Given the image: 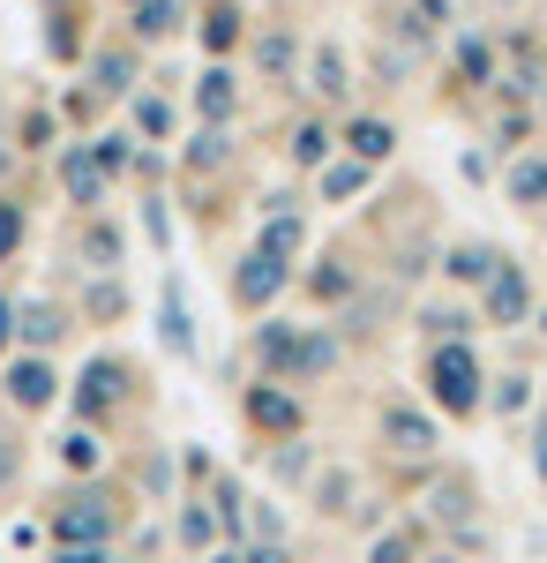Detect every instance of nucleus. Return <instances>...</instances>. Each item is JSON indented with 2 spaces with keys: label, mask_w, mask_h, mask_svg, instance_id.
I'll use <instances>...</instances> for the list:
<instances>
[{
  "label": "nucleus",
  "mask_w": 547,
  "mask_h": 563,
  "mask_svg": "<svg viewBox=\"0 0 547 563\" xmlns=\"http://www.w3.org/2000/svg\"><path fill=\"white\" fill-rule=\"evenodd\" d=\"M135 526V496L121 481H60L45 504V533L53 541H90V549H121V533Z\"/></svg>",
  "instance_id": "nucleus-1"
},
{
  "label": "nucleus",
  "mask_w": 547,
  "mask_h": 563,
  "mask_svg": "<svg viewBox=\"0 0 547 563\" xmlns=\"http://www.w3.org/2000/svg\"><path fill=\"white\" fill-rule=\"evenodd\" d=\"M127 406H143V368L113 346L90 353L83 376L68 384V421H83V429H121Z\"/></svg>",
  "instance_id": "nucleus-2"
},
{
  "label": "nucleus",
  "mask_w": 547,
  "mask_h": 563,
  "mask_svg": "<svg viewBox=\"0 0 547 563\" xmlns=\"http://www.w3.org/2000/svg\"><path fill=\"white\" fill-rule=\"evenodd\" d=\"M421 390H427V406H435L443 421H472V413L488 406V368H480L472 339H443V346H427L421 353Z\"/></svg>",
  "instance_id": "nucleus-3"
},
{
  "label": "nucleus",
  "mask_w": 547,
  "mask_h": 563,
  "mask_svg": "<svg viewBox=\"0 0 547 563\" xmlns=\"http://www.w3.org/2000/svg\"><path fill=\"white\" fill-rule=\"evenodd\" d=\"M241 429L255 435V451L308 435V390L270 384V376H248V384H241Z\"/></svg>",
  "instance_id": "nucleus-4"
},
{
  "label": "nucleus",
  "mask_w": 547,
  "mask_h": 563,
  "mask_svg": "<svg viewBox=\"0 0 547 563\" xmlns=\"http://www.w3.org/2000/svg\"><path fill=\"white\" fill-rule=\"evenodd\" d=\"M105 106H127L135 90L150 84V53H135V45L121 38V31H105V38H90V53H83V68H76Z\"/></svg>",
  "instance_id": "nucleus-5"
},
{
  "label": "nucleus",
  "mask_w": 547,
  "mask_h": 563,
  "mask_svg": "<svg viewBox=\"0 0 547 563\" xmlns=\"http://www.w3.org/2000/svg\"><path fill=\"white\" fill-rule=\"evenodd\" d=\"M0 398H8V413H23V421L53 413V406L68 398L60 361H53V353H8V361H0Z\"/></svg>",
  "instance_id": "nucleus-6"
},
{
  "label": "nucleus",
  "mask_w": 547,
  "mask_h": 563,
  "mask_svg": "<svg viewBox=\"0 0 547 563\" xmlns=\"http://www.w3.org/2000/svg\"><path fill=\"white\" fill-rule=\"evenodd\" d=\"M376 443L390 459H405V466H435V451H443V421L421 413L413 398H382L376 406Z\"/></svg>",
  "instance_id": "nucleus-7"
},
{
  "label": "nucleus",
  "mask_w": 547,
  "mask_h": 563,
  "mask_svg": "<svg viewBox=\"0 0 547 563\" xmlns=\"http://www.w3.org/2000/svg\"><path fill=\"white\" fill-rule=\"evenodd\" d=\"M286 294H293V263H270L263 249H241L233 271H225V301L241 308V316H270Z\"/></svg>",
  "instance_id": "nucleus-8"
},
{
  "label": "nucleus",
  "mask_w": 547,
  "mask_h": 563,
  "mask_svg": "<svg viewBox=\"0 0 547 563\" xmlns=\"http://www.w3.org/2000/svg\"><path fill=\"white\" fill-rule=\"evenodd\" d=\"M188 106H196V129H241V113H248L241 60H203V76L188 84Z\"/></svg>",
  "instance_id": "nucleus-9"
},
{
  "label": "nucleus",
  "mask_w": 547,
  "mask_h": 563,
  "mask_svg": "<svg viewBox=\"0 0 547 563\" xmlns=\"http://www.w3.org/2000/svg\"><path fill=\"white\" fill-rule=\"evenodd\" d=\"M241 60H248L255 84L286 90V98L300 90V31H293V23H255L248 45H241Z\"/></svg>",
  "instance_id": "nucleus-10"
},
{
  "label": "nucleus",
  "mask_w": 547,
  "mask_h": 563,
  "mask_svg": "<svg viewBox=\"0 0 547 563\" xmlns=\"http://www.w3.org/2000/svg\"><path fill=\"white\" fill-rule=\"evenodd\" d=\"M345 339H337L331 323H300L293 331V353H286V376L278 384H293V390H315V384H331L337 368H345Z\"/></svg>",
  "instance_id": "nucleus-11"
},
{
  "label": "nucleus",
  "mask_w": 547,
  "mask_h": 563,
  "mask_svg": "<svg viewBox=\"0 0 547 563\" xmlns=\"http://www.w3.org/2000/svg\"><path fill=\"white\" fill-rule=\"evenodd\" d=\"M53 188H60V203H68L76 218H90V211H105V203H113L105 174L90 166L83 135H60V151H53Z\"/></svg>",
  "instance_id": "nucleus-12"
},
{
  "label": "nucleus",
  "mask_w": 547,
  "mask_h": 563,
  "mask_svg": "<svg viewBox=\"0 0 547 563\" xmlns=\"http://www.w3.org/2000/svg\"><path fill=\"white\" fill-rule=\"evenodd\" d=\"M472 511H480V488L472 474H427L421 481V519H435L443 533H458V549H472Z\"/></svg>",
  "instance_id": "nucleus-13"
},
{
  "label": "nucleus",
  "mask_w": 547,
  "mask_h": 563,
  "mask_svg": "<svg viewBox=\"0 0 547 563\" xmlns=\"http://www.w3.org/2000/svg\"><path fill=\"white\" fill-rule=\"evenodd\" d=\"M293 286H300V301H308V308H345L360 286H368V271L345 256V249H323V256H308L293 271Z\"/></svg>",
  "instance_id": "nucleus-14"
},
{
  "label": "nucleus",
  "mask_w": 547,
  "mask_h": 563,
  "mask_svg": "<svg viewBox=\"0 0 547 563\" xmlns=\"http://www.w3.org/2000/svg\"><path fill=\"white\" fill-rule=\"evenodd\" d=\"M188 23H196V0H135V8H121V38L135 45V53L180 45Z\"/></svg>",
  "instance_id": "nucleus-15"
},
{
  "label": "nucleus",
  "mask_w": 547,
  "mask_h": 563,
  "mask_svg": "<svg viewBox=\"0 0 547 563\" xmlns=\"http://www.w3.org/2000/svg\"><path fill=\"white\" fill-rule=\"evenodd\" d=\"M248 31H255L248 0H196V23H188V38L203 45V60H241Z\"/></svg>",
  "instance_id": "nucleus-16"
},
{
  "label": "nucleus",
  "mask_w": 547,
  "mask_h": 563,
  "mask_svg": "<svg viewBox=\"0 0 547 563\" xmlns=\"http://www.w3.org/2000/svg\"><path fill=\"white\" fill-rule=\"evenodd\" d=\"M480 323H495V331H517V323H533V278H525V263L503 256L488 271V286H480V308H472Z\"/></svg>",
  "instance_id": "nucleus-17"
},
{
  "label": "nucleus",
  "mask_w": 547,
  "mask_h": 563,
  "mask_svg": "<svg viewBox=\"0 0 547 563\" xmlns=\"http://www.w3.org/2000/svg\"><path fill=\"white\" fill-rule=\"evenodd\" d=\"M38 45H45V60H60V68H83V53H90V0H38Z\"/></svg>",
  "instance_id": "nucleus-18"
},
{
  "label": "nucleus",
  "mask_w": 547,
  "mask_h": 563,
  "mask_svg": "<svg viewBox=\"0 0 547 563\" xmlns=\"http://www.w3.org/2000/svg\"><path fill=\"white\" fill-rule=\"evenodd\" d=\"M76 331H83V323H76V308L53 301V294L15 301V353H53V361H60V346H68Z\"/></svg>",
  "instance_id": "nucleus-19"
},
{
  "label": "nucleus",
  "mask_w": 547,
  "mask_h": 563,
  "mask_svg": "<svg viewBox=\"0 0 547 563\" xmlns=\"http://www.w3.org/2000/svg\"><path fill=\"white\" fill-rule=\"evenodd\" d=\"M68 263H83V278H113L127 263V225L113 211L76 218V241H68Z\"/></svg>",
  "instance_id": "nucleus-20"
},
{
  "label": "nucleus",
  "mask_w": 547,
  "mask_h": 563,
  "mask_svg": "<svg viewBox=\"0 0 547 563\" xmlns=\"http://www.w3.org/2000/svg\"><path fill=\"white\" fill-rule=\"evenodd\" d=\"M172 166L180 180H217L241 166V129H196L188 143H172Z\"/></svg>",
  "instance_id": "nucleus-21"
},
{
  "label": "nucleus",
  "mask_w": 547,
  "mask_h": 563,
  "mask_svg": "<svg viewBox=\"0 0 547 563\" xmlns=\"http://www.w3.org/2000/svg\"><path fill=\"white\" fill-rule=\"evenodd\" d=\"M300 84H308V98H315V106H323V113H331V106H353V60H345V45L337 38H315L308 45V68H300Z\"/></svg>",
  "instance_id": "nucleus-22"
},
{
  "label": "nucleus",
  "mask_w": 547,
  "mask_h": 563,
  "mask_svg": "<svg viewBox=\"0 0 547 563\" xmlns=\"http://www.w3.org/2000/svg\"><path fill=\"white\" fill-rule=\"evenodd\" d=\"M331 158H337V121L331 113H300V121H286V166H293V174L315 180Z\"/></svg>",
  "instance_id": "nucleus-23"
},
{
  "label": "nucleus",
  "mask_w": 547,
  "mask_h": 563,
  "mask_svg": "<svg viewBox=\"0 0 547 563\" xmlns=\"http://www.w3.org/2000/svg\"><path fill=\"white\" fill-rule=\"evenodd\" d=\"M166 541H172V549H188L196 563L211 556V549H225V541H217L211 504H203V496H188V488H180V496L166 504Z\"/></svg>",
  "instance_id": "nucleus-24"
},
{
  "label": "nucleus",
  "mask_w": 547,
  "mask_h": 563,
  "mask_svg": "<svg viewBox=\"0 0 547 563\" xmlns=\"http://www.w3.org/2000/svg\"><path fill=\"white\" fill-rule=\"evenodd\" d=\"M121 121L135 129V143H180V106H172V90H158V84H143L135 98L121 106Z\"/></svg>",
  "instance_id": "nucleus-25"
},
{
  "label": "nucleus",
  "mask_w": 547,
  "mask_h": 563,
  "mask_svg": "<svg viewBox=\"0 0 547 563\" xmlns=\"http://www.w3.org/2000/svg\"><path fill=\"white\" fill-rule=\"evenodd\" d=\"M76 323L83 331H113V323H127V308H135V294H127V271H113V278H83V294H76Z\"/></svg>",
  "instance_id": "nucleus-26"
},
{
  "label": "nucleus",
  "mask_w": 547,
  "mask_h": 563,
  "mask_svg": "<svg viewBox=\"0 0 547 563\" xmlns=\"http://www.w3.org/2000/svg\"><path fill=\"white\" fill-rule=\"evenodd\" d=\"M53 459H60V474H68V481H98L105 466H113V443H105V429L68 421V429L53 435Z\"/></svg>",
  "instance_id": "nucleus-27"
},
{
  "label": "nucleus",
  "mask_w": 547,
  "mask_h": 563,
  "mask_svg": "<svg viewBox=\"0 0 547 563\" xmlns=\"http://www.w3.org/2000/svg\"><path fill=\"white\" fill-rule=\"evenodd\" d=\"M158 346L172 353V361H196V308H188V294H180V278H158Z\"/></svg>",
  "instance_id": "nucleus-28"
},
{
  "label": "nucleus",
  "mask_w": 547,
  "mask_h": 563,
  "mask_svg": "<svg viewBox=\"0 0 547 563\" xmlns=\"http://www.w3.org/2000/svg\"><path fill=\"white\" fill-rule=\"evenodd\" d=\"M248 249H263L270 263H308V211H255V241Z\"/></svg>",
  "instance_id": "nucleus-29"
},
{
  "label": "nucleus",
  "mask_w": 547,
  "mask_h": 563,
  "mask_svg": "<svg viewBox=\"0 0 547 563\" xmlns=\"http://www.w3.org/2000/svg\"><path fill=\"white\" fill-rule=\"evenodd\" d=\"M300 504H315V519H345L353 526L368 496H360V474H353V466H315V481H308Z\"/></svg>",
  "instance_id": "nucleus-30"
},
{
  "label": "nucleus",
  "mask_w": 547,
  "mask_h": 563,
  "mask_svg": "<svg viewBox=\"0 0 547 563\" xmlns=\"http://www.w3.org/2000/svg\"><path fill=\"white\" fill-rule=\"evenodd\" d=\"M337 151L382 174V158L398 151V121H382V113H345V121H337Z\"/></svg>",
  "instance_id": "nucleus-31"
},
{
  "label": "nucleus",
  "mask_w": 547,
  "mask_h": 563,
  "mask_svg": "<svg viewBox=\"0 0 547 563\" xmlns=\"http://www.w3.org/2000/svg\"><path fill=\"white\" fill-rule=\"evenodd\" d=\"M293 331L300 323H286V316H255V331L241 339V361H248L255 376L278 384V376H286V353H293Z\"/></svg>",
  "instance_id": "nucleus-32"
},
{
  "label": "nucleus",
  "mask_w": 547,
  "mask_h": 563,
  "mask_svg": "<svg viewBox=\"0 0 547 563\" xmlns=\"http://www.w3.org/2000/svg\"><path fill=\"white\" fill-rule=\"evenodd\" d=\"M83 151H90V166L105 174V188H121V180L135 174V151H143V143H135L127 121H105L98 135H83Z\"/></svg>",
  "instance_id": "nucleus-33"
},
{
  "label": "nucleus",
  "mask_w": 547,
  "mask_h": 563,
  "mask_svg": "<svg viewBox=\"0 0 547 563\" xmlns=\"http://www.w3.org/2000/svg\"><path fill=\"white\" fill-rule=\"evenodd\" d=\"M203 504H211V519H217V541L241 549V541H248V488H241V474H217L211 488H203Z\"/></svg>",
  "instance_id": "nucleus-34"
},
{
  "label": "nucleus",
  "mask_w": 547,
  "mask_h": 563,
  "mask_svg": "<svg viewBox=\"0 0 547 563\" xmlns=\"http://www.w3.org/2000/svg\"><path fill=\"white\" fill-rule=\"evenodd\" d=\"M450 68H458L465 90H495L503 84V60H495V45L480 38V31H458V38H450Z\"/></svg>",
  "instance_id": "nucleus-35"
},
{
  "label": "nucleus",
  "mask_w": 547,
  "mask_h": 563,
  "mask_svg": "<svg viewBox=\"0 0 547 563\" xmlns=\"http://www.w3.org/2000/svg\"><path fill=\"white\" fill-rule=\"evenodd\" d=\"M315 466H323V459H315V443H308V435H293V443H270V451H263V474L278 481V488H300V496H308Z\"/></svg>",
  "instance_id": "nucleus-36"
},
{
  "label": "nucleus",
  "mask_w": 547,
  "mask_h": 563,
  "mask_svg": "<svg viewBox=\"0 0 547 563\" xmlns=\"http://www.w3.org/2000/svg\"><path fill=\"white\" fill-rule=\"evenodd\" d=\"M503 196L517 211H547V151H517V158H510Z\"/></svg>",
  "instance_id": "nucleus-37"
},
{
  "label": "nucleus",
  "mask_w": 547,
  "mask_h": 563,
  "mask_svg": "<svg viewBox=\"0 0 547 563\" xmlns=\"http://www.w3.org/2000/svg\"><path fill=\"white\" fill-rule=\"evenodd\" d=\"M427 556V526L421 519H398L368 533V563H421Z\"/></svg>",
  "instance_id": "nucleus-38"
},
{
  "label": "nucleus",
  "mask_w": 547,
  "mask_h": 563,
  "mask_svg": "<svg viewBox=\"0 0 547 563\" xmlns=\"http://www.w3.org/2000/svg\"><path fill=\"white\" fill-rule=\"evenodd\" d=\"M368 188H376V166H360V158H345V151L315 174V196H323V203H360Z\"/></svg>",
  "instance_id": "nucleus-39"
},
{
  "label": "nucleus",
  "mask_w": 547,
  "mask_h": 563,
  "mask_svg": "<svg viewBox=\"0 0 547 563\" xmlns=\"http://www.w3.org/2000/svg\"><path fill=\"white\" fill-rule=\"evenodd\" d=\"M8 143L31 151V158H53V151H60V113H53V106H23L15 129H8Z\"/></svg>",
  "instance_id": "nucleus-40"
},
{
  "label": "nucleus",
  "mask_w": 547,
  "mask_h": 563,
  "mask_svg": "<svg viewBox=\"0 0 547 563\" xmlns=\"http://www.w3.org/2000/svg\"><path fill=\"white\" fill-rule=\"evenodd\" d=\"M495 263H503V249H488V241H458V249L443 256V278H450V286H472V294H480Z\"/></svg>",
  "instance_id": "nucleus-41"
},
{
  "label": "nucleus",
  "mask_w": 547,
  "mask_h": 563,
  "mask_svg": "<svg viewBox=\"0 0 547 563\" xmlns=\"http://www.w3.org/2000/svg\"><path fill=\"white\" fill-rule=\"evenodd\" d=\"M413 323L427 331V346H443V339H472L480 316H472V308H450V301H421V308H413Z\"/></svg>",
  "instance_id": "nucleus-42"
},
{
  "label": "nucleus",
  "mask_w": 547,
  "mask_h": 563,
  "mask_svg": "<svg viewBox=\"0 0 547 563\" xmlns=\"http://www.w3.org/2000/svg\"><path fill=\"white\" fill-rule=\"evenodd\" d=\"M53 113H60V129H76V135H98V129H105V98H98L90 84H68Z\"/></svg>",
  "instance_id": "nucleus-43"
},
{
  "label": "nucleus",
  "mask_w": 547,
  "mask_h": 563,
  "mask_svg": "<svg viewBox=\"0 0 547 563\" xmlns=\"http://www.w3.org/2000/svg\"><path fill=\"white\" fill-rule=\"evenodd\" d=\"M525 406H533V376H525V368H510V376H488V406H480V413H503V421H517Z\"/></svg>",
  "instance_id": "nucleus-44"
},
{
  "label": "nucleus",
  "mask_w": 547,
  "mask_h": 563,
  "mask_svg": "<svg viewBox=\"0 0 547 563\" xmlns=\"http://www.w3.org/2000/svg\"><path fill=\"white\" fill-rule=\"evenodd\" d=\"M248 541H293V511L278 496H248Z\"/></svg>",
  "instance_id": "nucleus-45"
},
{
  "label": "nucleus",
  "mask_w": 547,
  "mask_h": 563,
  "mask_svg": "<svg viewBox=\"0 0 547 563\" xmlns=\"http://www.w3.org/2000/svg\"><path fill=\"white\" fill-rule=\"evenodd\" d=\"M23 241H31V203L8 188V196H0V263L23 256Z\"/></svg>",
  "instance_id": "nucleus-46"
},
{
  "label": "nucleus",
  "mask_w": 547,
  "mask_h": 563,
  "mask_svg": "<svg viewBox=\"0 0 547 563\" xmlns=\"http://www.w3.org/2000/svg\"><path fill=\"white\" fill-rule=\"evenodd\" d=\"M135 211H143V241H150V249L166 256V249H172V196H166V188H150V196H143Z\"/></svg>",
  "instance_id": "nucleus-47"
},
{
  "label": "nucleus",
  "mask_w": 547,
  "mask_h": 563,
  "mask_svg": "<svg viewBox=\"0 0 547 563\" xmlns=\"http://www.w3.org/2000/svg\"><path fill=\"white\" fill-rule=\"evenodd\" d=\"M172 459H180V474H188V496H203V488H211V481L225 474V466H217V459L203 451V443H180Z\"/></svg>",
  "instance_id": "nucleus-48"
},
{
  "label": "nucleus",
  "mask_w": 547,
  "mask_h": 563,
  "mask_svg": "<svg viewBox=\"0 0 547 563\" xmlns=\"http://www.w3.org/2000/svg\"><path fill=\"white\" fill-rule=\"evenodd\" d=\"M15 481H23V435H15V429H0V496H8Z\"/></svg>",
  "instance_id": "nucleus-49"
},
{
  "label": "nucleus",
  "mask_w": 547,
  "mask_h": 563,
  "mask_svg": "<svg viewBox=\"0 0 547 563\" xmlns=\"http://www.w3.org/2000/svg\"><path fill=\"white\" fill-rule=\"evenodd\" d=\"M45 563H113V549H90V541H53Z\"/></svg>",
  "instance_id": "nucleus-50"
},
{
  "label": "nucleus",
  "mask_w": 547,
  "mask_h": 563,
  "mask_svg": "<svg viewBox=\"0 0 547 563\" xmlns=\"http://www.w3.org/2000/svg\"><path fill=\"white\" fill-rule=\"evenodd\" d=\"M241 563H300L293 541H241Z\"/></svg>",
  "instance_id": "nucleus-51"
},
{
  "label": "nucleus",
  "mask_w": 547,
  "mask_h": 563,
  "mask_svg": "<svg viewBox=\"0 0 547 563\" xmlns=\"http://www.w3.org/2000/svg\"><path fill=\"white\" fill-rule=\"evenodd\" d=\"M15 353V294H0V361Z\"/></svg>",
  "instance_id": "nucleus-52"
},
{
  "label": "nucleus",
  "mask_w": 547,
  "mask_h": 563,
  "mask_svg": "<svg viewBox=\"0 0 547 563\" xmlns=\"http://www.w3.org/2000/svg\"><path fill=\"white\" fill-rule=\"evenodd\" d=\"M533 474H540V488H547V413H540V429H533Z\"/></svg>",
  "instance_id": "nucleus-53"
},
{
  "label": "nucleus",
  "mask_w": 547,
  "mask_h": 563,
  "mask_svg": "<svg viewBox=\"0 0 547 563\" xmlns=\"http://www.w3.org/2000/svg\"><path fill=\"white\" fill-rule=\"evenodd\" d=\"M203 563H241V549H211V556H203Z\"/></svg>",
  "instance_id": "nucleus-54"
},
{
  "label": "nucleus",
  "mask_w": 547,
  "mask_h": 563,
  "mask_svg": "<svg viewBox=\"0 0 547 563\" xmlns=\"http://www.w3.org/2000/svg\"><path fill=\"white\" fill-rule=\"evenodd\" d=\"M480 8H525V0H480Z\"/></svg>",
  "instance_id": "nucleus-55"
},
{
  "label": "nucleus",
  "mask_w": 547,
  "mask_h": 563,
  "mask_svg": "<svg viewBox=\"0 0 547 563\" xmlns=\"http://www.w3.org/2000/svg\"><path fill=\"white\" fill-rule=\"evenodd\" d=\"M540 331H547V308H540Z\"/></svg>",
  "instance_id": "nucleus-56"
},
{
  "label": "nucleus",
  "mask_w": 547,
  "mask_h": 563,
  "mask_svg": "<svg viewBox=\"0 0 547 563\" xmlns=\"http://www.w3.org/2000/svg\"><path fill=\"white\" fill-rule=\"evenodd\" d=\"M121 8H135V0H121Z\"/></svg>",
  "instance_id": "nucleus-57"
}]
</instances>
